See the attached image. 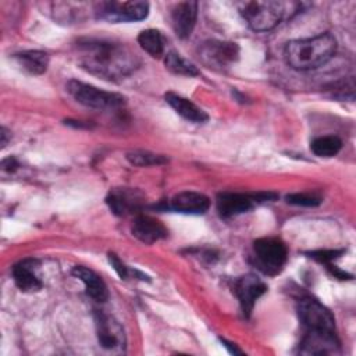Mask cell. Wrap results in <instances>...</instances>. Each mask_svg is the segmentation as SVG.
I'll return each mask as SVG.
<instances>
[{
    "instance_id": "52a82bcc",
    "label": "cell",
    "mask_w": 356,
    "mask_h": 356,
    "mask_svg": "<svg viewBox=\"0 0 356 356\" xmlns=\"http://www.w3.org/2000/svg\"><path fill=\"white\" fill-rule=\"evenodd\" d=\"M96 14L111 22L140 21L149 14L147 1H100L95 8Z\"/></svg>"
},
{
    "instance_id": "6da1fadb",
    "label": "cell",
    "mask_w": 356,
    "mask_h": 356,
    "mask_svg": "<svg viewBox=\"0 0 356 356\" xmlns=\"http://www.w3.org/2000/svg\"><path fill=\"white\" fill-rule=\"evenodd\" d=\"M76 54L83 70L107 81L125 78L139 65L136 53L127 44L114 40H78Z\"/></svg>"
},
{
    "instance_id": "ba28073f",
    "label": "cell",
    "mask_w": 356,
    "mask_h": 356,
    "mask_svg": "<svg viewBox=\"0 0 356 356\" xmlns=\"http://www.w3.org/2000/svg\"><path fill=\"white\" fill-rule=\"evenodd\" d=\"M275 193L259 192V193H236V192H224L217 196V210L221 217L229 218L242 213L249 211L256 203L274 200Z\"/></svg>"
},
{
    "instance_id": "8992f818",
    "label": "cell",
    "mask_w": 356,
    "mask_h": 356,
    "mask_svg": "<svg viewBox=\"0 0 356 356\" xmlns=\"http://www.w3.org/2000/svg\"><path fill=\"white\" fill-rule=\"evenodd\" d=\"M298 314L306 331L335 332V318L331 312L314 298H303L298 303Z\"/></svg>"
},
{
    "instance_id": "7402d4cb",
    "label": "cell",
    "mask_w": 356,
    "mask_h": 356,
    "mask_svg": "<svg viewBox=\"0 0 356 356\" xmlns=\"http://www.w3.org/2000/svg\"><path fill=\"white\" fill-rule=\"evenodd\" d=\"M342 147V140L335 135L318 136L312 140L310 149L318 157H334Z\"/></svg>"
},
{
    "instance_id": "44dd1931",
    "label": "cell",
    "mask_w": 356,
    "mask_h": 356,
    "mask_svg": "<svg viewBox=\"0 0 356 356\" xmlns=\"http://www.w3.org/2000/svg\"><path fill=\"white\" fill-rule=\"evenodd\" d=\"M138 43L152 57H160L164 53V39L157 29H145L138 35Z\"/></svg>"
},
{
    "instance_id": "4fadbf2b",
    "label": "cell",
    "mask_w": 356,
    "mask_h": 356,
    "mask_svg": "<svg viewBox=\"0 0 356 356\" xmlns=\"http://www.w3.org/2000/svg\"><path fill=\"white\" fill-rule=\"evenodd\" d=\"M299 352L303 355H335L339 352V341L335 332L306 331Z\"/></svg>"
},
{
    "instance_id": "5bb4252c",
    "label": "cell",
    "mask_w": 356,
    "mask_h": 356,
    "mask_svg": "<svg viewBox=\"0 0 356 356\" xmlns=\"http://www.w3.org/2000/svg\"><path fill=\"white\" fill-rule=\"evenodd\" d=\"M171 24L178 38L185 39L191 36L196 18H197V3L196 1H179L171 7L170 11Z\"/></svg>"
},
{
    "instance_id": "ffe728a7",
    "label": "cell",
    "mask_w": 356,
    "mask_h": 356,
    "mask_svg": "<svg viewBox=\"0 0 356 356\" xmlns=\"http://www.w3.org/2000/svg\"><path fill=\"white\" fill-rule=\"evenodd\" d=\"M15 60L29 74L39 75L47 70L49 56L40 50H26L15 54Z\"/></svg>"
},
{
    "instance_id": "7a4b0ae2",
    "label": "cell",
    "mask_w": 356,
    "mask_h": 356,
    "mask_svg": "<svg viewBox=\"0 0 356 356\" xmlns=\"http://www.w3.org/2000/svg\"><path fill=\"white\" fill-rule=\"evenodd\" d=\"M335 50V38L324 32L313 38L291 40L285 47V60L293 70L307 71L325 64Z\"/></svg>"
},
{
    "instance_id": "cb8c5ba5",
    "label": "cell",
    "mask_w": 356,
    "mask_h": 356,
    "mask_svg": "<svg viewBox=\"0 0 356 356\" xmlns=\"http://www.w3.org/2000/svg\"><path fill=\"white\" fill-rule=\"evenodd\" d=\"M127 159L131 164L138 167H149V165H160L167 163V157L163 154H157L149 150H132L127 153Z\"/></svg>"
},
{
    "instance_id": "f1b7e54d",
    "label": "cell",
    "mask_w": 356,
    "mask_h": 356,
    "mask_svg": "<svg viewBox=\"0 0 356 356\" xmlns=\"http://www.w3.org/2000/svg\"><path fill=\"white\" fill-rule=\"evenodd\" d=\"M1 167H3V170H6V171H14V170L18 167V164H17L15 159L10 157V159H6V160H3V163H1Z\"/></svg>"
},
{
    "instance_id": "83f0119b",
    "label": "cell",
    "mask_w": 356,
    "mask_h": 356,
    "mask_svg": "<svg viewBox=\"0 0 356 356\" xmlns=\"http://www.w3.org/2000/svg\"><path fill=\"white\" fill-rule=\"evenodd\" d=\"M108 261L111 264V267L115 270V273L122 278L125 280L128 275H129V268L120 260V257L114 253H108Z\"/></svg>"
},
{
    "instance_id": "277c9868",
    "label": "cell",
    "mask_w": 356,
    "mask_h": 356,
    "mask_svg": "<svg viewBox=\"0 0 356 356\" xmlns=\"http://www.w3.org/2000/svg\"><path fill=\"white\" fill-rule=\"evenodd\" d=\"M254 266L267 275H277L288 259V249L278 238H260L253 242Z\"/></svg>"
},
{
    "instance_id": "e0dca14e",
    "label": "cell",
    "mask_w": 356,
    "mask_h": 356,
    "mask_svg": "<svg viewBox=\"0 0 356 356\" xmlns=\"http://www.w3.org/2000/svg\"><path fill=\"white\" fill-rule=\"evenodd\" d=\"M39 260L24 259L13 267V278L15 285L24 292H36L42 289L43 284L36 275Z\"/></svg>"
},
{
    "instance_id": "4dcf8cb0",
    "label": "cell",
    "mask_w": 356,
    "mask_h": 356,
    "mask_svg": "<svg viewBox=\"0 0 356 356\" xmlns=\"http://www.w3.org/2000/svg\"><path fill=\"white\" fill-rule=\"evenodd\" d=\"M0 136H1V140H0V145H1V147H4L6 145H7V142H8V138L11 136L10 135V132L3 127L1 129H0Z\"/></svg>"
},
{
    "instance_id": "30bf717a",
    "label": "cell",
    "mask_w": 356,
    "mask_h": 356,
    "mask_svg": "<svg viewBox=\"0 0 356 356\" xmlns=\"http://www.w3.org/2000/svg\"><path fill=\"white\" fill-rule=\"evenodd\" d=\"M95 323L99 343L107 350L122 352L125 348V332L122 325L113 316L103 312H96Z\"/></svg>"
},
{
    "instance_id": "3957f363",
    "label": "cell",
    "mask_w": 356,
    "mask_h": 356,
    "mask_svg": "<svg viewBox=\"0 0 356 356\" xmlns=\"http://www.w3.org/2000/svg\"><path fill=\"white\" fill-rule=\"evenodd\" d=\"M302 4L285 1H245L239 4V11L249 26L257 32L275 28L282 19L299 11Z\"/></svg>"
},
{
    "instance_id": "4316f807",
    "label": "cell",
    "mask_w": 356,
    "mask_h": 356,
    "mask_svg": "<svg viewBox=\"0 0 356 356\" xmlns=\"http://www.w3.org/2000/svg\"><path fill=\"white\" fill-rule=\"evenodd\" d=\"M343 253V250H314L309 253V257L317 260L318 263H324V264H330L332 263V260H335L337 257H339Z\"/></svg>"
},
{
    "instance_id": "484cf974",
    "label": "cell",
    "mask_w": 356,
    "mask_h": 356,
    "mask_svg": "<svg viewBox=\"0 0 356 356\" xmlns=\"http://www.w3.org/2000/svg\"><path fill=\"white\" fill-rule=\"evenodd\" d=\"M328 90L331 92V96H334V97L353 99V90H355L353 78H350L348 82H345V81L337 82V83L331 85V89H328Z\"/></svg>"
},
{
    "instance_id": "2e32d148",
    "label": "cell",
    "mask_w": 356,
    "mask_h": 356,
    "mask_svg": "<svg viewBox=\"0 0 356 356\" xmlns=\"http://www.w3.org/2000/svg\"><path fill=\"white\" fill-rule=\"evenodd\" d=\"M210 207L206 195L193 191H184L174 195L170 200V209L184 214H203Z\"/></svg>"
},
{
    "instance_id": "5b68a950",
    "label": "cell",
    "mask_w": 356,
    "mask_h": 356,
    "mask_svg": "<svg viewBox=\"0 0 356 356\" xmlns=\"http://www.w3.org/2000/svg\"><path fill=\"white\" fill-rule=\"evenodd\" d=\"M67 90L78 103L96 110H111L125 104L124 96L114 92L102 90L93 85L76 79H71L67 83Z\"/></svg>"
},
{
    "instance_id": "8fae6325",
    "label": "cell",
    "mask_w": 356,
    "mask_h": 356,
    "mask_svg": "<svg viewBox=\"0 0 356 356\" xmlns=\"http://www.w3.org/2000/svg\"><path fill=\"white\" fill-rule=\"evenodd\" d=\"M106 202L117 216L138 214L145 203V195L134 188H114L108 192Z\"/></svg>"
},
{
    "instance_id": "f546056e",
    "label": "cell",
    "mask_w": 356,
    "mask_h": 356,
    "mask_svg": "<svg viewBox=\"0 0 356 356\" xmlns=\"http://www.w3.org/2000/svg\"><path fill=\"white\" fill-rule=\"evenodd\" d=\"M221 341H222L224 346L229 349V352H231V353H234V355H242V353H243V352H242L241 349H238L234 343H231V342H228V341H225V339H221Z\"/></svg>"
},
{
    "instance_id": "9a60e30c",
    "label": "cell",
    "mask_w": 356,
    "mask_h": 356,
    "mask_svg": "<svg viewBox=\"0 0 356 356\" xmlns=\"http://www.w3.org/2000/svg\"><path fill=\"white\" fill-rule=\"evenodd\" d=\"M132 235L146 245H152L160 239L167 238L168 231L161 221L154 217L138 214L131 225Z\"/></svg>"
},
{
    "instance_id": "ac0fdd59",
    "label": "cell",
    "mask_w": 356,
    "mask_h": 356,
    "mask_svg": "<svg viewBox=\"0 0 356 356\" xmlns=\"http://www.w3.org/2000/svg\"><path fill=\"white\" fill-rule=\"evenodd\" d=\"M72 275L81 280L85 285L86 293L96 302H104L108 298V291L104 281L90 268L85 266H75L72 268Z\"/></svg>"
},
{
    "instance_id": "603a6c76",
    "label": "cell",
    "mask_w": 356,
    "mask_h": 356,
    "mask_svg": "<svg viewBox=\"0 0 356 356\" xmlns=\"http://www.w3.org/2000/svg\"><path fill=\"white\" fill-rule=\"evenodd\" d=\"M165 68L177 75L184 76H196L199 74V70L189 61H186L184 57H181L177 51H168L164 58Z\"/></svg>"
},
{
    "instance_id": "d6986e66",
    "label": "cell",
    "mask_w": 356,
    "mask_h": 356,
    "mask_svg": "<svg viewBox=\"0 0 356 356\" xmlns=\"http://www.w3.org/2000/svg\"><path fill=\"white\" fill-rule=\"evenodd\" d=\"M165 102L185 120L192 122H204L209 120V115L206 111H203L199 106H196L192 100L177 95L174 92H167L164 95Z\"/></svg>"
},
{
    "instance_id": "d4e9b609",
    "label": "cell",
    "mask_w": 356,
    "mask_h": 356,
    "mask_svg": "<svg viewBox=\"0 0 356 356\" xmlns=\"http://www.w3.org/2000/svg\"><path fill=\"white\" fill-rule=\"evenodd\" d=\"M286 202L296 206H306L313 207L318 206L321 203V197L316 193H307V192H298V193H289L286 195Z\"/></svg>"
},
{
    "instance_id": "9c48e42d",
    "label": "cell",
    "mask_w": 356,
    "mask_h": 356,
    "mask_svg": "<svg viewBox=\"0 0 356 356\" xmlns=\"http://www.w3.org/2000/svg\"><path fill=\"white\" fill-rule=\"evenodd\" d=\"M199 54L204 65L221 71L238 60L239 47L232 42L209 40L200 46Z\"/></svg>"
},
{
    "instance_id": "7c38bea8",
    "label": "cell",
    "mask_w": 356,
    "mask_h": 356,
    "mask_svg": "<svg viewBox=\"0 0 356 356\" xmlns=\"http://www.w3.org/2000/svg\"><path fill=\"white\" fill-rule=\"evenodd\" d=\"M267 291V285L256 274H245L235 280L234 292L246 317L250 316L256 300Z\"/></svg>"
}]
</instances>
